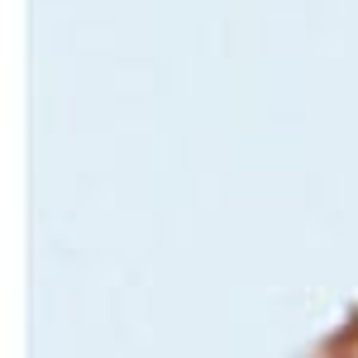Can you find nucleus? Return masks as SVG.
I'll return each instance as SVG.
<instances>
[]
</instances>
